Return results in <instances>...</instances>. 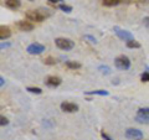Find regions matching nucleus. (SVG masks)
I'll return each mask as SVG.
<instances>
[{
  "instance_id": "f257e3e1",
  "label": "nucleus",
  "mask_w": 149,
  "mask_h": 140,
  "mask_svg": "<svg viewBox=\"0 0 149 140\" xmlns=\"http://www.w3.org/2000/svg\"><path fill=\"white\" fill-rule=\"evenodd\" d=\"M26 19L29 21H36V22H41V21H44L46 17H49L50 16V14L49 12H44L42 10H30V11H27L26 12Z\"/></svg>"
},
{
  "instance_id": "f03ea898",
  "label": "nucleus",
  "mask_w": 149,
  "mask_h": 140,
  "mask_svg": "<svg viewBox=\"0 0 149 140\" xmlns=\"http://www.w3.org/2000/svg\"><path fill=\"white\" fill-rule=\"evenodd\" d=\"M55 44L60 50H63V51H70L74 47L73 41L70 39H65V37H57L55 40Z\"/></svg>"
},
{
  "instance_id": "7ed1b4c3",
  "label": "nucleus",
  "mask_w": 149,
  "mask_h": 140,
  "mask_svg": "<svg viewBox=\"0 0 149 140\" xmlns=\"http://www.w3.org/2000/svg\"><path fill=\"white\" fill-rule=\"evenodd\" d=\"M136 120L141 124L149 123V107H144V108H139L136 114Z\"/></svg>"
},
{
  "instance_id": "20e7f679",
  "label": "nucleus",
  "mask_w": 149,
  "mask_h": 140,
  "mask_svg": "<svg viewBox=\"0 0 149 140\" xmlns=\"http://www.w3.org/2000/svg\"><path fill=\"white\" fill-rule=\"evenodd\" d=\"M113 31H114V34L117 35L120 40H123V41H127V42H128V41H130V40H134V36H133L132 32L120 29L119 26H114Z\"/></svg>"
},
{
  "instance_id": "39448f33",
  "label": "nucleus",
  "mask_w": 149,
  "mask_h": 140,
  "mask_svg": "<svg viewBox=\"0 0 149 140\" xmlns=\"http://www.w3.org/2000/svg\"><path fill=\"white\" fill-rule=\"evenodd\" d=\"M114 64H116V67L119 69H128L130 67V60L124 55L118 56V57L114 60Z\"/></svg>"
},
{
  "instance_id": "423d86ee",
  "label": "nucleus",
  "mask_w": 149,
  "mask_h": 140,
  "mask_svg": "<svg viewBox=\"0 0 149 140\" xmlns=\"http://www.w3.org/2000/svg\"><path fill=\"white\" fill-rule=\"evenodd\" d=\"M125 138H128L130 140H142L143 139V133L139 129L129 128L125 130Z\"/></svg>"
},
{
  "instance_id": "0eeeda50",
  "label": "nucleus",
  "mask_w": 149,
  "mask_h": 140,
  "mask_svg": "<svg viewBox=\"0 0 149 140\" xmlns=\"http://www.w3.org/2000/svg\"><path fill=\"white\" fill-rule=\"evenodd\" d=\"M26 51H27V53H30V55H40L45 51V46L41 45V44L34 42V44H30L27 46Z\"/></svg>"
},
{
  "instance_id": "6e6552de",
  "label": "nucleus",
  "mask_w": 149,
  "mask_h": 140,
  "mask_svg": "<svg viewBox=\"0 0 149 140\" xmlns=\"http://www.w3.org/2000/svg\"><path fill=\"white\" fill-rule=\"evenodd\" d=\"M60 107H61V110L66 112V113H74L78 110V105L76 103H71V102H62Z\"/></svg>"
},
{
  "instance_id": "1a4fd4ad",
  "label": "nucleus",
  "mask_w": 149,
  "mask_h": 140,
  "mask_svg": "<svg viewBox=\"0 0 149 140\" xmlns=\"http://www.w3.org/2000/svg\"><path fill=\"white\" fill-rule=\"evenodd\" d=\"M16 26L20 31H25V32H29L34 30V25L31 24L30 21H25V20H20L16 22Z\"/></svg>"
},
{
  "instance_id": "9d476101",
  "label": "nucleus",
  "mask_w": 149,
  "mask_h": 140,
  "mask_svg": "<svg viewBox=\"0 0 149 140\" xmlns=\"http://www.w3.org/2000/svg\"><path fill=\"white\" fill-rule=\"evenodd\" d=\"M61 78L60 77H56V76H50V77H47L46 78V81H45V83H46V86L47 87H51V88H56V87H58L60 85H61Z\"/></svg>"
},
{
  "instance_id": "9b49d317",
  "label": "nucleus",
  "mask_w": 149,
  "mask_h": 140,
  "mask_svg": "<svg viewBox=\"0 0 149 140\" xmlns=\"http://www.w3.org/2000/svg\"><path fill=\"white\" fill-rule=\"evenodd\" d=\"M10 36H11V31L8 26H0V39L4 41V40L9 39Z\"/></svg>"
},
{
  "instance_id": "f8f14e48",
  "label": "nucleus",
  "mask_w": 149,
  "mask_h": 140,
  "mask_svg": "<svg viewBox=\"0 0 149 140\" xmlns=\"http://www.w3.org/2000/svg\"><path fill=\"white\" fill-rule=\"evenodd\" d=\"M5 5L11 10H16L17 8H20L21 1L20 0H5Z\"/></svg>"
},
{
  "instance_id": "ddd939ff",
  "label": "nucleus",
  "mask_w": 149,
  "mask_h": 140,
  "mask_svg": "<svg viewBox=\"0 0 149 140\" xmlns=\"http://www.w3.org/2000/svg\"><path fill=\"white\" fill-rule=\"evenodd\" d=\"M65 64H66V67L70 68V69H78V68H81V63H78L76 61H66V62H65Z\"/></svg>"
},
{
  "instance_id": "4468645a",
  "label": "nucleus",
  "mask_w": 149,
  "mask_h": 140,
  "mask_svg": "<svg viewBox=\"0 0 149 140\" xmlns=\"http://www.w3.org/2000/svg\"><path fill=\"white\" fill-rule=\"evenodd\" d=\"M86 94H90V96H108L109 93L108 91H103V89H98V91H91V92H86Z\"/></svg>"
},
{
  "instance_id": "2eb2a0df",
  "label": "nucleus",
  "mask_w": 149,
  "mask_h": 140,
  "mask_svg": "<svg viewBox=\"0 0 149 140\" xmlns=\"http://www.w3.org/2000/svg\"><path fill=\"white\" fill-rule=\"evenodd\" d=\"M120 3V0H102V4H103L104 6H116V5H118V4Z\"/></svg>"
},
{
  "instance_id": "dca6fc26",
  "label": "nucleus",
  "mask_w": 149,
  "mask_h": 140,
  "mask_svg": "<svg viewBox=\"0 0 149 140\" xmlns=\"http://www.w3.org/2000/svg\"><path fill=\"white\" fill-rule=\"evenodd\" d=\"M127 47L128 49H139L141 47V44H139L138 41H136V40H130V41L127 42Z\"/></svg>"
},
{
  "instance_id": "f3484780",
  "label": "nucleus",
  "mask_w": 149,
  "mask_h": 140,
  "mask_svg": "<svg viewBox=\"0 0 149 140\" xmlns=\"http://www.w3.org/2000/svg\"><path fill=\"white\" fill-rule=\"evenodd\" d=\"M26 91L30 93H35V94H41V93H42V89L39 87H27Z\"/></svg>"
},
{
  "instance_id": "a211bd4d",
  "label": "nucleus",
  "mask_w": 149,
  "mask_h": 140,
  "mask_svg": "<svg viewBox=\"0 0 149 140\" xmlns=\"http://www.w3.org/2000/svg\"><path fill=\"white\" fill-rule=\"evenodd\" d=\"M58 9H60V10H62V11H65V12H71L72 11V6L66 5V4H60Z\"/></svg>"
},
{
  "instance_id": "6ab92c4d",
  "label": "nucleus",
  "mask_w": 149,
  "mask_h": 140,
  "mask_svg": "<svg viewBox=\"0 0 149 140\" xmlns=\"http://www.w3.org/2000/svg\"><path fill=\"white\" fill-rule=\"evenodd\" d=\"M98 71L102 73V74H109L111 73V68L108 66H100L98 67Z\"/></svg>"
},
{
  "instance_id": "aec40b11",
  "label": "nucleus",
  "mask_w": 149,
  "mask_h": 140,
  "mask_svg": "<svg viewBox=\"0 0 149 140\" xmlns=\"http://www.w3.org/2000/svg\"><path fill=\"white\" fill-rule=\"evenodd\" d=\"M44 62H45V64H50V66H52V64L56 63V60L52 58V57H46V58L44 60Z\"/></svg>"
},
{
  "instance_id": "412c9836",
  "label": "nucleus",
  "mask_w": 149,
  "mask_h": 140,
  "mask_svg": "<svg viewBox=\"0 0 149 140\" xmlns=\"http://www.w3.org/2000/svg\"><path fill=\"white\" fill-rule=\"evenodd\" d=\"M141 79L143 82H149V72H144L141 76Z\"/></svg>"
},
{
  "instance_id": "4be33fe9",
  "label": "nucleus",
  "mask_w": 149,
  "mask_h": 140,
  "mask_svg": "<svg viewBox=\"0 0 149 140\" xmlns=\"http://www.w3.org/2000/svg\"><path fill=\"white\" fill-rule=\"evenodd\" d=\"M0 124H1V127H4V125H8L9 124V120L8 118H5V116H0Z\"/></svg>"
},
{
  "instance_id": "5701e85b",
  "label": "nucleus",
  "mask_w": 149,
  "mask_h": 140,
  "mask_svg": "<svg viewBox=\"0 0 149 140\" xmlns=\"http://www.w3.org/2000/svg\"><path fill=\"white\" fill-rule=\"evenodd\" d=\"M85 40H88V41H90V42H92V44H96V42H97V40H96L93 36H91V35H85Z\"/></svg>"
},
{
  "instance_id": "b1692460",
  "label": "nucleus",
  "mask_w": 149,
  "mask_h": 140,
  "mask_svg": "<svg viewBox=\"0 0 149 140\" xmlns=\"http://www.w3.org/2000/svg\"><path fill=\"white\" fill-rule=\"evenodd\" d=\"M143 24H144V26H146L147 29H149V16H146L143 19Z\"/></svg>"
},
{
  "instance_id": "393cba45",
  "label": "nucleus",
  "mask_w": 149,
  "mask_h": 140,
  "mask_svg": "<svg viewBox=\"0 0 149 140\" xmlns=\"http://www.w3.org/2000/svg\"><path fill=\"white\" fill-rule=\"evenodd\" d=\"M101 135H102V138H103L104 140H112V138H111V137H108V135H107L104 132H102V133H101Z\"/></svg>"
},
{
  "instance_id": "a878e982",
  "label": "nucleus",
  "mask_w": 149,
  "mask_h": 140,
  "mask_svg": "<svg viewBox=\"0 0 149 140\" xmlns=\"http://www.w3.org/2000/svg\"><path fill=\"white\" fill-rule=\"evenodd\" d=\"M10 44H4V42H1V45H0V47H1V50H4V49H6V47H10Z\"/></svg>"
},
{
  "instance_id": "bb28decb",
  "label": "nucleus",
  "mask_w": 149,
  "mask_h": 140,
  "mask_svg": "<svg viewBox=\"0 0 149 140\" xmlns=\"http://www.w3.org/2000/svg\"><path fill=\"white\" fill-rule=\"evenodd\" d=\"M47 1H50V3H54V4H56V3H61V1H63V0H47Z\"/></svg>"
},
{
  "instance_id": "cd10ccee",
  "label": "nucleus",
  "mask_w": 149,
  "mask_h": 140,
  "mask_svg": "<svg viewBox=\"0 0 149 140\" xmlns=\"http://www.w3.org/2000/svg\"><path fill=\"white\" fill-rule=\"evenodd\" d=\"M0 86H4V77H0Z\"/></svg>"
},
{
  "instance_id": "c85d7f7f",
  "label": "nucleus",
  "mask_w": 149,
  "mask_h": 140,
  "mask_svg": "<svg viewBox=\"0 0 149 140\" xmlns=\"http://www.w3.org/2000/svg\"><path fill=\"white\" fill-rule=\"evenodd\" d=\"M30 1H32V0H30Z\"/></svg>"
}]
</instances>
